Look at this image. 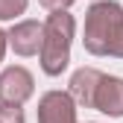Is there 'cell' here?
I'll use <instances>...</instances> for the list:
<instances>
[{"label":"cell","mask_w":123,"mask_h":123,"mask_svg":"<svg viewBox=\"0 0 123 123\" xmlns=\"http://www.w3.org/2000/svg\"><path fill=\"white\" fill-rule=\"evenodd\" d=\"M32 97V73L24 68H9L0 73V103L24 105Z\"/></svg>","instance_id":"3957f363"},{"label":"cell","mask_w":123,"mask_h":123,"mask_svg":"<svg viewBox=\"0 0 123 123\" xmlns=\"http://www.w3.org/2000/svg\"><path fill=\"white\" fill-rule=\"evenodd\" d=\"M123 35V9L120 3L100 0L85 15V50L94 56H111V47Z\"/></svg>","instance_id":"6da1fadb"},{"label":"cell","mask_w":123,"mask_h":123,"mask_svg":"<svg viewBox=\"0 0 123 123\" xmlns=\"http://www.w3.org/2000/svg\"><path fill=\"white\" fill-rule=\"evenodd\" d=\"M41 35H44V26L38 21H21L6 32V44H12L18 56H32L41 50Z\"/></svg>","instance_id":"5b68a950"},{"label":"cell","mask_w":123,"mask_h":123,"mask_svg":"<svg viewBox=\"0 0 123 123\" xmlns=\"http://www.w3.org/2000/svg\"><path fill=\"white\" fill-rule=\"evenodd\" d=\"M3 53H6V32L0 29V62H3Z\"/></svg>","instance_id":"7c38bea8"},{"label":"cell","mask_w":123,"mask_h":123,"mask_svg":"<svg viewBox=\"0 0 123 123\" xmlns=\"http://www.w3.org/2000/svg\"><path fill=\"white\" fill-rule=\"evenodd\" d=\"M0 123H26L24 120V109L12 103H0Z\"/></svg>","instance_id":"ba28073f"},{"label":"cell","mask_w":123,"mask_h":123,"mask_svg":"<svg viewBox=\"0 0 123 123\" xmlns=\"http://www.w3.org/2000/svg\"><path fill=\"white\" fill-rule=\"evenodd\" d=\"M73 15L65 9H56L41 35V70L47 76H59L70 62V41H73Z\"/></svg>","instance_id":"7a4b0ae2"},{"label":"cell","mask_w":123,"mask_h":123,"mask_svg":"<svg viewBox=\"0 0 123 123\" xmlns=\"http://www.w3.org/2000/svg\"><path fill=\"white\" fill-rule=\"evenodd\" d=\"M94 109L111 117H123V79L117 76H100L94 91Z\"/></svg>","instance_id":"8992f818"},{"label":"cell","mask_w":123,"mask_h":123,"mask_svg":"<svg viewBox=\"0 0 123 123\" xmlns=\"http://www.w3.org/2000/svg\"><path fill=\"white\" fill-rule=\"evenodd\" d=\"M38 3H41V6H47L50 12H56V9H68L73 0H38Z\"/></svg>","instance_id":"30bf717a"},{"label":"cell","mask_w":123,"mask_h":123,"mask_svg":"<svg viewBox=\"0 0 123 123\" xmlns=\"http://www.w3.org/2000/svg\"><path fill=\"white\" fill-rule=\"evenodd\" d=\"M111 56H117V59H123V35L117 38V44L111 47Z\"/></svg>","instance_id":"8fae6325"},{"label":"cell","mask_w":123,"mask_h":123,"mask_svg":"<svg viewBox=\"0 0 123 123\" xmlns=\"http://www.w3.org/2000/svg\"><path fill=\"white\" fill-rule=\"evenodd\" d=\"M100 70L94 68H79L73 76H70V97L76 103H82L85 109H94V91H97V82H100Z\"/></svg>","instance_id":"52a82bcc"},{"label":"cell","mask_w":123,"mask_h":123,"mask_svg":"<svg viewBox=\"0 0 123 123\" xmlns=\"http://www.w3.org/2000/svg\"><path fill=\"white\" fill-rule=\"evenodd\" d=\"M38 123H76V109L73 97L62 94V91H50L38 103Z\"/></svg>","instance_id":"277c9868"},{"label":"cell","mask_w":123,"mask_h":123,"mask_svg":"<svg viewBox=\"0 0 123 123\" xmlns=\"http://www.w3.org/2000/svg\"><path fill=\"white\" fill-rule=\"evenodd\" d=\"M24 9H26V0H0V21L24 15Z\"/></svg>","instance_id":"9c48e42d"}]
</instances>
